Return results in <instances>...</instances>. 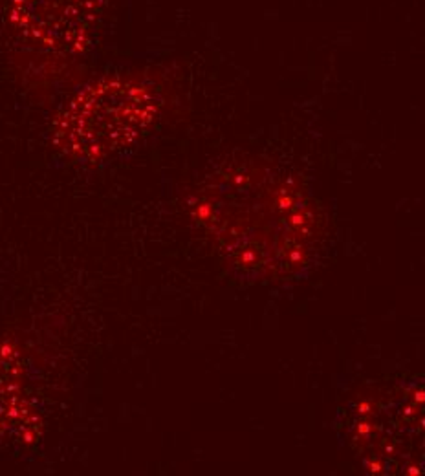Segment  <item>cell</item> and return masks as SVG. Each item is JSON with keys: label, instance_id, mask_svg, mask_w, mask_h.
I'll return each instance as SVG.
<instances>
[{"label": "cell", "instance_id": "obj_1", "mask_svg": "<svg viewBox=\"0 0 425 476\" xmlns=\"http://www.w3.org/2000/svg\"><path fill=\"white\" fill-rule=\"evenodd\" d=\"M213 205L218 236L236 262L255 269L281 273L300 264L302 251L312 246L314 218L297 191H288L277 180L260 178L242 189L238 182L225 185Z\"/></svg>", "mask_w": 425, "mask_h": 476}, {"label": "cell", "instance_id": "obj_2", "mask_svg": "<svg viewBox=\"0 0 425 476\" xmlns=\"http://www.w3.org/2000/svg\"><path fill=\"white\" fill-rule=\"evenodd\" d=\"M152 99L142 86L105 81L79 93L59 121L61 147L81 159H105L142 134L152 114Z\"/></svg>", "mask_w": 425, "mask_h": 476}, {"label": "cell", "instance_id": "obj_3", "mask_svg": "<svg viewBox=\"0 0 425 476\" xmlns=\"http://www.w3.org/2000/svg\"><path fill=\"white\" fill-rule=\"evenodd\" d=\"M101 0H13L11 20L39 48L74 51L83 48L97 26Z\"/></svg>", "mask_w": 425, "mask_h": 476}]
</instances>
